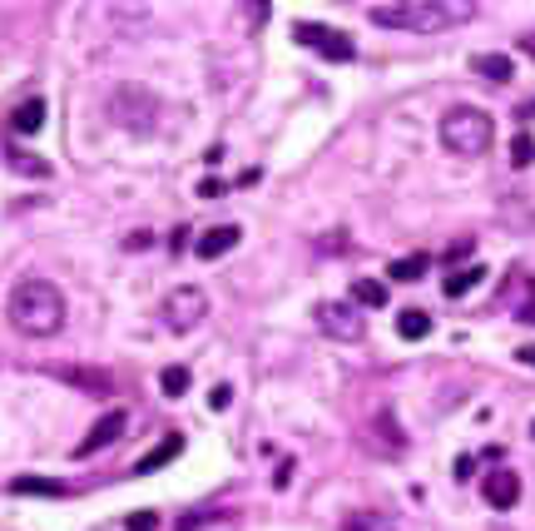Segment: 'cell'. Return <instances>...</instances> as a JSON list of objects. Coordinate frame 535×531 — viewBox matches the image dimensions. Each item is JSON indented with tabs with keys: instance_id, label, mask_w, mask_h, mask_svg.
<instances>
[{
	"instance_id": "cell-7",
	"label": "cell",
	"mask_w": 535,
	"mask_h": 531,
	"mask_svg": "<svg viewBox=\"0 0 535 531\" xmlns=\"http://www.w3.org/2000/svg\"><path fill=\"white\" fill-rule=\"evenodd\" d=\"M312 313H317V328L342 338V342H357L367 333V318L357 313V304H317Z\"/></svg>"
},
{
	"instance_id": "cell-30",
	"label": "cell",
	"mask_w": 535,
	"mask_h": 531,
	"mask_svg": "<svg viewBox=\"0 0 535 531\" xmlns=\"http://www.w3.org/2000/svg\"><path fill=\"white\" fill-rule=\"evenodd\" d=\"M516 318H521V323H535V304H525V308H521V313H516Z\"/></svg>"
},
{
	"instance_id": "cell-8",
	"label": "cell",
	"mask_w": 535,
	"mask_h": 531,
	"mask_svg": "<svg viewBox=\"0 0 535 531\" xmlns=\"http://www.w3.org/2000/svg\"><path fill=\"white\" fill-rule=\"evenodd\" d=\"M125 427H129V412H125V407L104 412V418L95 422V427H89V437H80L75 457H95V452H104L110 442H119V437H125Z\"/></svg>"
},
{
	"instance_id": "cell-15",
	"label": "cell",
	"mask_w": 535,
	"mask_h": 531,
	"mask_svg": "<svg viewBox=\"0 0 535 531\" xmlns=\"http://www.w3.org/2000/svg\"><path fill=\"white\" fill-rule=\"evenodd\" d=\"M471 70L481 80H491V85H506V80H510V60H506V55H476Z\"/></svg>"
},
{
	"instance_id": "cell-31",
	"label": "cell",
	"mask_w": 535,
	"mask_h": 531,
	"mask_svg": "<svg viewBox=\"0 0 535 531\" xmlns=\"http://www.w3.org/2000/svg\"><path fill=\"white\" fill-rule=\"evenodd\" d=\"M521 363H525V367H535V342H531V348H521Z\"/></svg>"
},
{
	"instance_id": "cell-26",
	"label": "cell",
	"mask_w": 535,
	"mask_h": 531,
	"mask_svg": "<svg viewBox=\"0 0 535 531\" xmlns=\"http://www.w3.org/2000/svg\"><path fill=\"white\" fill-rule=\"evenodd\" d=\"M466 253H471V239H456V243H451V249H447V268H451V264H461Z\"/></svg>"
},
{
	"instance_id": "cell-12",
	"label": "cell",
	"mask_w": 535,
	"mask_h": 531,
	"mask_svg": "<svg viewBox=\"0 0 535 531\" xmlns=\"http://www.w3.org/2000/svg\"><path fill=\"white\" fill-rule=\"evenodd\" d=\"M50 378H60V382H70V388H85V392H110L114 382H110V373H89V367H45Z\"/></svg>"
},
{
	"instance_id": "cell-22",
	"label": "cell",
	"mask_w": 535,
	"mask_h": 531,
	"mask_svg": "<svg viewBox=\"0 0 535 531\" xmlns=\"http://www.w3.org/2000/svg\"><path fill=\"white\" fill-rule=\"evenodd\" d=\"M159 388H164V397H184L188 392V367H164Z\"/></svg>"
},
{
	"instance_id": "cell-24",
	"label": "cell",
	"mask_w": 535,
	"mask_h": 531,
	"mask_svg": "<svg viewBox=\"0 0 535 531\" xmlns=\"http://www.w3.org/2000/svg\"><path fill=\"white\" fill-rule=\"evenodd\" d=\"M125 531H159V512H129Z\"/></svg>"
},
{
	"instance_id": "cell-21",
	"label": "cell",
	"mask_w": 535,
	"mask_h": 531,
	"mask_svg": "<svg viewBox=\"0 0 535 531\" xmlns=\"http://www.w3.org/2000/svg\"><path fill=\"white\" fill-rule=\"evenodd\" d=\"M342 531H397V527H392L382 512H352V517L342 521Z\"/></svg>"
},
{
	"instance_id": "cell-4",
	"label": "cell",
	"mask_w": 535,
	"mask_h": 531,
	"mask_svg": "<svg viewBox=\"0 0 535 531\" xmlns=\"http://www.w3.org/2000/svg\"><path fill=\"white\" fill-rule=\"evenodd\" d=\"M159 313H164V328H169V333H194L203 318H209V293L184 283V289H174L169 298H164Z\"/></svg>"
},
{
	"instance_id": "cell-5",
	"label": "cell",
	"mask_w": 535,
	"mask_h": 531,
	"mask_svg": "<svg viewBox=\"0 0 535 531\" xmlns=\"http://www.w3.org/2000/svg\"><path fill=\"white\" fill-rule=\"evenodd\" d=\"M110 114L114 125H129V129H154V114H159V100H154L149 89L139 85H119L110 100Z\"/></svg>"
},
{
	"instance_id": "cell-20",
	"label": "cell",
	"mask_w": 535,
	"mask_h": 531,
	"mask_svg": "<svg viewBox=\"0 0 535 531\" xmlns=\"http://www.w3.org/2000/svg\"><path fill=\"white\" fill-rule=\"evenodd\" d=\"M11 169H15V174H26V179H50V165L35 159L30 150H11Z\"/></svg>"
},
{
	"instance_id": "cell-28",
	"label": "cell",
	"mask_w": 535,
	"mask_h": 531,
	"mask_svg": "<svg viewBox=\"0 0 535 531\" xmlns=\"http://www.w3.org/2000/svg\"><path fill=\"white\" fill-rule=\"evenodd\" d=\"M471 472H476V457H461V462H456V481H471Z\"/></svg>"
},
{
	"instance_id": "cell-23",
	"label": "cell",
	"mask_w": 535,
	"mask_h": 531,
	"mask_svg": "<svg viewBox=\"0 0 535 531\" xmlns=\"http://www.w3.org/2000/svg\"><path fill=\"white\" fill-rule=\"evenodd\" d=\"M531 159H535V140H531V135L521 129V135L510 140V165H516V169H525Z\"/></svg>"
},
{
	"instance_id": "cell-2",
	"label": "cell",
	"mask_w": 535,
	"mask_h": 531,
	"mask_svg": "<svg viewBox=\"0 0 535 531\" xmlns=\"http://www.w3.org/2000/svg\"><path fill=\"white\" fill-rule=\"evenodd\" d=\"M377 26L386 30H417V35H432V30H447L456 20L471 15V5H447V0H397V5H372L367 11Z\"/></svg>"
},
{
	"instance_id": "cell-17",
	"label": "cell",
	"mask_w": 535,
	"mask_h": 531,
	"mask_svg": "<svg viewBox=\"0 0 535 531\" xmlns=\"http://www.w3.org/2000/svg\"><path fill=\"white\" fill-rule=\"evenodd\" d=\"M481 279H485V268L471 264V268H456V273H447V283H441V289H447V298H461V293H471Z\"/></svg>"
},
{
	"instance_id": "cell-11",
	"label": "cell",
	"mask_w": 535,
	"mask_h": 531,
	"mask_svg": "<svg viewBox=\"0 0 535 531\" xmlns=\"http://www.w3.org/2000/svg\"><path fill=\"white\" fill-rule=\"evenodd\" d=\"M179 452H184V437H179V432H169V437H164L159 447H149V452H144V457L134 462V477H149V472L169 467V462H174Z\"/></svg>"
},
{
	"instance_id": "cell-1",
	"label": "cell",
	"mask_w": 535,
	"mask_h": 531,
	"mask_svg": "<svg viewBox=\"0 0 535 531\" xmlns=\"http://www.w3.org/2000/svg\"><path fill=\"white\" fill-rule=\"evenodd\" d=\"M5 318H11V328L26 333V338H55V333L65 328V293L55 289L50 279L15 283L11 304H5Z\"/></svg>"
},
{
	"instance_id": "cell-18",
	"label": "cell",
	"mask_w": 535,
	"mask_h": 531,
	"mask_svg": "<svg viewBox=\"0 0 535 531\" xmlns=\"http://www.w3.org/2000/svg\"><path fill=\"white\" fill-rule=\"evenodd\" d=\"M352 304H357V308H382L386 304V283L357 279V283H352Z\"/></svg>"
},
{
	"instance_id": "cell-9",
	"label": "cell",
	"mask_w": 535,
	"mask_h": 531,
	"mask_svg": "<svg viewBox=\"0 0 535 531\" xmlns=\"http://www.w3.org/2000/svg\"><path fill=\"white\" fill-rule=\"evenodd\" d=\"M481 492H485V502L496 506V512H510V506L521 502V477H516V472H491V477L481 481Z\"/></svg>"
},
{
	"instance_id": "cell-6",
	"label": "cell",
	"mask_w": 535,
	"mask_h": 531,
	"mask_svg": "<svg viewBox=\"0 0 535 531\" xmlns=\"http://www.w3.org/2000/svg\"><path fill=\"white\" fill-rule=\"evenodd\" d=\"M293 40H298V45H308V50H317L323 60H337V65L357 55V45H352V40L342 35V30H332V26H312V20H298V26H293Z\"/></svg>"
},
{
	"instance_id": "cell-3",
	"label": "cell",
	"mask_w": 535,
	"mask_h": 531,
	"mask_svg": "<svg viewBox=\"0 0 535 531\" xmlns=\"http://www.w3.org/2000/svg\"><path fill=\"white\" fill-rule=\"evenodd\" d=\"M496 140V119L476 104H456V110L441 114V144L447 154H461V159H481Z\"/></svg>"
},
{
	"instance_id": "cell-27",
	"label": "cell",
	"mask_w": 535,
	"mask_h": 531,
	"mask_svg": "<svg viewBox=\"0 0 535 531\" xmlns=\"http://www.w3.org/2000/svg\"><path fill=\"white\" fill-rule=\"evenodd\" d=\"M199 199H224V184H218V179H203V184H199Z\"/></svg>"
},
{
	"instance_id": "cell-32",
	"label": "cell",
	"mask_w": 535,
	"mask_h": 531,
	"mask_svg": "<svg viewBox=\"0 0 535 531\" xmlns=\"http://www.w3.org/2000/svg\"><path fill=\"white\" fill-rule=\"evenodd\" d=\"M531 437H535V422H531Z\"/></svg>"
},
{
	"instance_id": "cell-19",
	"label": "cell",
	"mask_w": 535,
	"mask_h": 531,
	"mask_svg": "<svg viewBox=\"0 0 535 531\" xmlns=\"http://www.w3.org/2000/svg\"><path fill=\"white\" fill-rule=\"evenodd\" d=\"M426 268H432V258H426V253H411V258H397V264L386 268V273H392L397 283H417Z\"/></svg>"
},
{
	"instance_id": "cell-16",
	"label": "cell",
	"mask_w": 535,
	"mask_h": 531,
	"mask_svg": "<svg viewBox=\"0 0 535 531\" xmlns=\"http://www.w3.org/2000/svg\"><path fill=\"white\" fill-rule=\"evenodd\" d=\"M397 333L407 342H422L426 333H432V318H426L422 308H407V313H397Z\"/></svg>"
},
{
	"instance_id": "cell-13",
	"label": "cell",
	"mask_w": 535,
	"mask_h": 531,
	"mask_svg": "<svg viewBox=\"0 0 535 531\" xmlns=\"http://www.w3.org/2000/svg\"><path fill=\"white\" fill-rule=\"evenodd\" d=\"M11 492L15 496H70V481H55V477H11Z\"/></svg>"
},
{
	"instance_id": "cell-25",
	"label": "cell",
	"mask_w": 535,
	"mask_h": 531,
	"mask_svg": "<svg viewBox=\"0 0 535 531\" xmlns=\"http://www.w3.org/2000/svg\"><path fill=\"white\" fill-rule=\"evenodd\" d=\"M228 403H233V388H228V382H218V388L209 392V407H213V412H224Z\"/></svg>"
},
{
	"instance_id": "cell-14",
	"label": "cell",
	"mask_w": 535,
	"mask_h": 531,
	"mask_svg": "<svg viewBox=\"0 0 535 531\" xmlns=\"http://www.w3.org/2000/svg\"><path fill=\"white\" fill-rule=\"evenodd\" d=\"M11 129H15V135H40V129H45V100H26V104H15Z\"/></svg>"
},
{
	"instance_id": "cell-10",
	"label": "cell",
	"mask_w": 535,
	"mask_h": 531,
	"mask_svg": "<svg viewBox=\"0 0 535 531\" xmlns=\"http://www.w3.org/2000/svg\"><path fill=\"white\" fill-rule=\"evenodd\" d=\"M238 239H243V228H238V224L203 228V234H199V243H194V253H199V258H224L228 249H238Z\"/></svg>"
},
{
	"instance_id": "cell-29",
	"label": "cell",
	"mask_w": 535,
	"mask_h": 531,
	"mask_svg": "<svg viewBox=\"0 0 535 531\" xmlns=\"http://www.w3.org/2000/svg\"><path fill=\"white\" fill-rule=\"evenodd\" d=\"M516 50H521V55H531V60H535V35H521V40H516Z\"/></svg>"
}]
</instances>
